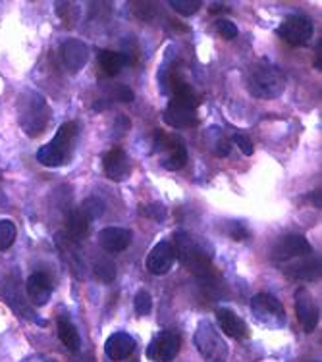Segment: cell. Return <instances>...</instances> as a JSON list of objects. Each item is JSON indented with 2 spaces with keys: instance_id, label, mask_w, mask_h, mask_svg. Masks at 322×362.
I'll return each instance as SVG.
<instances>
[{
  "instance_id": "obj_27",
  "label": "cell",
  "mask_w": 322,
  "mask_h": 362,
  "mask_svg": "<svg viewBox=\"0 0 322 362\" xmlns=\"http://www.w3.org/2000/svg\"><path fill=\"white\" fill-rule=\"evenodd\" d=\"M170 6L180 16H193L203 6V2L201 0H170Z\"/></svg>"
},
{
  "instance_id": "obj_2",
  "label": "cell",
  "mask_w": 322,
  "mask_h": 362,
  "mask_svg": "<svg viewBox=\"0 0 322 362\" xmlns=\"http://www.w3.org/2000/svg\"><path fill=\"white\" fill-rule=\"evenodd\" d=\"M247 89L255 98H272L280 97L286 89V76L280 68H276L274 64L259 62L249 68L247 71Z\"/></svg>"
},
{
  "instance_id": "obj_13",
  "label": "cell",
  "mask_w": 322,
  "mask_h": 362,
  "mask_svg": "<svg viewBox=\"0 0 322 362\" xmlns=\"http://www.w3.org/2000/svg\"><path fill=\"white\" fill-rule=\"evenodd\" d=\"M197 108L185 105V103H180V100H170L166 110L162 114V119L164 124H168L170 127L174 129H185V127H193L197 124Z\"/></svg>"
},
{
  "instance_id": "obj_19",
  "label": "cell",
  "mask_w": 322,
  "mask_h": 362,
  "mask_svg": "<svg viewBox=\"0 0 322 362\" xmlns=\"http://www.w3.org/2000/svg\"><path fill=\"white\" fill-rule=\"evenodd\" d=\"M60 54H62V60L66 64V68L74 74H77L79 70H84L85 64L89 60V54H87V47L84 42L77 41V39H70L62 45L60 49Z\"/></svg>"
},
{
  "instance_id": "obj_24",
  "label": "cell",
  "mask_w": 322,
  "mask_h": 362,
  "mask_svg": "<svg viewBox=\"0 0 322 362\" xmlns=\"http://www.w3.org/2000/svg\"><path fill=\"white\" fill-rule=\"evenodd\" d=\"M93 274L98 281L103 284H110L116 278V264H114L113 258L108 257H98L93 264Z\"/></svg>"
},
{
  "instance_id": "obj_32",
  "label": "cell",
  "mask_w": 322,
  "mask_h": 362,
  "mask_svg": "<svg viewBox=\"0 0 322 362\" xmlns=\"http://www.w3.org/2000/svg\"><path fill=\"white\" fill-rule=\"evenodd\" d=\"M230 235L234 237L236 241H243V239H247V237H249V231L246 230V226H243V223L234 222L230 228Z\"/></svg>"
},
{
  "instance_id": "obj_35",
  "label": "cell",
  "mask_w": 322,
  "mask_h": 362,
  "mask_svg": "<svg viewBox=\"0 0 322 362\" xmlns=\"http://www.w3.org/2000/svg\"><path fill=\"white\" fill-rule=\"evenodd\" d=\"M311 201H313V204H315V209H321V189L311 193Z\"/></svg>"
},
{
  "instance_id": "obj_17",
  "label": "cell",
  "mask_w": 322,
  "mask_h": 362,
  "mask_svg": "<svg viewBox=\"0 0 322 362\" xmlns=\"http://www.w3.org/2000/svg\"><path fill=\"white\" fill-rule=\"evenodd\" d=\"M132 243V231L124 228H105L98 231V245L106 252L126 251Z\"/></svg>"
},
{
  "instance_id": "obj_25",
  "label": "cell",
  "mask_w": 322,
  "mask_h": 362,
  "mask_svg": "<svg viewBox=\"0 0 322 362\" xmlns=\"http://www.w3.org/2000/svg\"><path fill=\"white\" fill-rule=\"evenodd\" d=\"M18 230L12 220H0V251H8L16 241Z\"/></svg>"
},
{
  "instance_id": "obj_36",
  "label": "cell",
  "mask_w": 322,
  "mask_h": 362,
  "mask_svg": "<svg viewBox=\"0 0 322 362\" xmlns=\"http://www.w3.org/2000/svg\"><path fill=\"white\" fill-rule=\"evenodd\" d=\"M209 10L212 12V14H214V12H222V10H228V8H224V4H212Z\"/></svg>"
},
{
  "instance_id": "obj_23",
  "label": "cell",
  "mask_w": 322,
  "mask_h": 362,
  "mask_svg": "<svg viewBox=\"0 0 322 362\" xmlns=\"http://www.w3.org/2000/svg\"><path fill=\"white\" fill-rule=\"evenodd\" d=\"M58 337L66 345V349H70L71 353H77L79 347H81V337L77 334L76 326L66 320V318L58 322Z\"/></svg>"
},
{
  "instance_id": "obj_4",
  "label": "cell",
  "mask_w": 322,
  "mask_h": 362,
  "mask_svg": "<svg viewBox=\"0 0 322 362\" xmlns=\"http://www.w3.org/2000/svg\"><path fill=\"white\" fill-rule=\"evenodd\" d=\"M20 126L29 137H37L45 132V127L49 124V106L45 103L41 95H37L33 90H28L20 98Z\"/></svg>"
},
{
  "instance_id": "obj_33",
  "label": "cell",
  "mask_w": 322,
  "mask_h": 362,
  "mask_svg": "<svg viewBox=\"0 0 322 362\" xmlns=\"http://www.w3.org/2000/svg\"><path fill=\"white\" fill-rule=\"evenodd\" d=\"M230 148H231L230 141L222 137V139L217 143V148H214V153H217V156H220V158H224V156H228V154H230Z\"/></svg>"
},
{
  "instance_id": "obj_6",
  "label": "cell",
  "mask_w": 322,
  "mask_h": 362,
  "mask_svg": "<svg viewBox=\"0 0 322 362\" xmlns=\"http://www.w3.org/2000/svg\"><path fill=\"white\" fill-rule=\"evenodd\" d=\"M253 318L265 327H284L286 326V310L282 303L268 293H259L251 299Z\"/></svg>"
},
{
  "instance_id": "obj_9",
  "label": "cell",
  "mask_w": 322,
  "mask_h": 362,
  "mask_svg": "<svg viewBox=\"0 0 322 362\" xmlns=\"http://www.w3.org/2000/svg\"><path fill=\"white\" fill-rule=\"evenodd\" d=\"M182 347V337L176 332H161V334L154 337L153 341L149 343L147 355L149 361L153 362H172L180 353Z\"/></svg>"
},
{
  "instance_id": "obj_5",
  "label": "cell",
  "mask_w": 322,
  "mask_h": 362,
  "mask_svg": "<svg viewBox=\"0 0 322 362\" xmlns=\"http://www.w3.org/2000/svg\"><path fill=\"white\" fill-rule=\"evenodd\" d=\"M199 353L203 355L205 361L209 362H224L228 356V345L218 334L217 327L210 320H201L197 326L195 337H193Z\"/></svg>"
},
{
  "instance_id": "obj_34",
  "label": "cell",
  "mask_w": 322,
  "mask_h": 362,
  "mask_svg": "<svg viewBox=\"0 0 322 362\" xmlns=\"http://www.w3.org/2000/svg\"><path fill=\"white\" fill-rule=\"evenodd\" d=\"M116 98L122 100V103H132L133 93L127 89V87H118V89H116Z\"/></svg>"
},
{
  "instance_id": "obj_21",
  "label": "cell",
  "mask_w": 322,
  "mask_h": 362,
  "mask_svg": "<svg viewBox=\"0 0 322 362\" xmlns=\"http://www.w3.org/2000/svg\"><path fill=\"white\" fill-rule=\"evenodd\" d=\"M89 235V220L81 210H74L68 214V222H66V237L79 243L81 239Z\"/></svg>"
},
{
  "instance_id": "obj_7",
  "label": "cell",
  "mask_w": 322,
  "mask_h": 362,
  "mask_svg": "<svg viewBox=\"0 0 322 362\" xmlns=\"http://www.w3.org/2000/svg\"><path fill=\"white\" fill-rule=\"evenodd\" d=\"M313 33H315L313 21L303 14L287 16L286 20L280 23V28H278V35L282 37V41H286L292 47L307 45L313 39Z\"/></svg>"
},
{
  "instance_id": "obj_11",
  "label": "cell",
  "mask_w": 322,
  "mask_h": 362,
  "mask_svg": "<svg viewBox=\"0 0 322 362\" xmlns=\"http://www.w3.org/2000/svg\"><path fill=\"white\" fill-rule=\"evenodd\" d=\"M176 262V251L172 241H161L151 249L147 255L145 266L153 276H164L172 270V266Z\"/></svg>"
},
{
  "instance_id": "obj_15",
  "label": "cell",
  "mask_w": 322,
  "mask_h": 362,
  "mask_svg": "<svg viewBox=\"0 0 322 362\" xmlns=\"http://www.w3.org/2000/svg\"><path fill=\"white\" fill-rule=\"evenodd\" d=\"M25 289H28L31 303L37 305V307H45L52 297V281L42 272H35V274L29 276L28 281H25Z\"/></svg>"
},
{
  "instance_id": "obj_3",
  "label": "cell",
  "mask_w": 322,
  "mask_h": 362,
  "mask_svg": "<svg viewBox=\"0 0 322 362\" xmlns=\"http://www.w3.org/2000/svg\"><path fill=\"white\" fill-rule=\"evenodd\" d=\"M77 133H79V127H77L76 122L62 124L58 127L57 135L37 151V162L47 168H57L66 164L70 160L71 153H74V143L77 139Z\"/></svg>"
},
{
  "instance_id": "obj_26",
  "label": "cell",
  "mask_w": 322,
  "mask_h": 362,
  "mask_svg": "<svg viewBox=\"0 0 322 362\" xmlns=\"http://www.w3.org/2000/svg\"><path fill=\"white\" fill-rule=\"evenodd\" d=\"M81 212H84L87 220L91 222V220H97L105 214V202L98 201L97 197H89V199H85L84 204H81Z\"/></svg>"
},
{
  "instance_id": "obj_1",
  "label": "cell",
  "mask_w": 322,
  "mask_h": 362,
  "mask_svg": "<svg viewBox=\"0 0 322 362\" xmlns=\"http://www.w3.org/2000/svg\"><path fill=\"white\" fill-rule=\"evenodd\" d=\"M174 251L176 258H180L191 274H195L199 279L209 281L214 276V268H212V255L205 251L203 247H199L195 239L188 233V231H176L174 233Z\"/></svg>"
},
{
  "instance_id": "obj_12",
  "label": "cell",
  "mask_w": 322,
  "mask_h": 362,
  "mask_svg": "<svg viewBox=\"0 0 322 362\" xmlns=\"http://www.w3.org/2000/svg\"><path fill=\"white\" fill-rule=\"evenodd\" d=\"M295 314H297V320L305 329V334H313L318 324V313L315 308V300L305 287H299L295 291Z\"/></svg>"
},
{
  "instance_id": "obj_28",
  "label": "cell",
  "mask_w": 322,
  "mask_h": 362,
  "mask_svg": "<svg viewBox=\"0 0 322 362\" xmlns=\"http://www.w3.org/2000/svg\"><path fill=\"white\" fill-rule=\"evenodd\" d=\"M133 307H135V313L139 316H147L151 313V308H153V299H151L149 291H145V289L137 291L135 299H133Z\"/></svg>"
},
{
  "instance_id": "obj_31",
  "label": "cell",
  "mask_w": 322,
  "mask_h": 362,
  "mask_svg": "<svg viewBox=\"0 0 322 362\" xmlns=\"http://www.w3.org/2000/svg\"><path fill=\"white\" fill-rule=\"evenodd\" d=\"M234 143L239 146V151H241V153L247 154V156H251L253 143L247 135H243V133H234Z\"/></svg>"
},
{
  "instance_id": "obj_16",
  "label": "cell",
  "mask_w": 322,
  "mask_h": 362,
  "mask_svg": "<svg viewBox=\"0 0 322 362\" xmlns=\"http://www.w3.org/2000/svg\"><path fill=\"white\" fill-rule=\"evenodd\" d=\"M217 320L218 324H220V327H222V332H224L228 337H234V339H238V341L249 337V327H247V324L241 320L231 308H218Z\"/></svg>"
},
{
  "instance_id": "obj_14",
  "label": "cell",
  "mask_w": 322,
  "mask_h": 362,
  "mask_svg": "<svg viewBox=\"0 0 322 362\" xmlns=\"http://www.w3.org/2000/svg\"><path fill=\"white\" fill-rule=\"evenodd\" d=\"M103 168H105L106 177L113 181H126L132 174V162L118 146L103 156Z\"/></svg>"
},
{
  "instance_id": "obj_8",
  "label": "cell",
  "mask_w": 322,
  "mask_h": 362,
  "mask_svg": "<svg viewBox=\"0 0 322 362\" xmlns=\"http://www.w3.org/2000/svg\"><path fill=\"white\" fill-rule=\"evenodd\" d=\"M154 151H166V156H162L161 166L168 172H178L188 164V151L178 137L174 135H164L162 132L156 133L154 141Z\"/></svg>"
},
{
  "instance_id": "obj_10",
  "label": "cell",
  "mask_w": 322,
  "mask_h": 362,
  "mask_svg": "<svg viewBox=\"0 0 322 362\" xmlns=\"http://www.w3.org/2000/svg\"><path fill=\"white\" fill-rule=\"evenodd\" d=\"M311 251H313V247L303 235H284L272 247L270 258L276 262H282V260H289V258L307 257L311 255Z\"/></svg>"
},
{
  "instance_id": "obj_20",
  "label": "cell",
  "mask_w": 322,
  "mask_h": 362,
  "mask_svg": "<svg viewBox=\"0 0 322 362\" xmlns=\"http://www.w3.org/2000/svg\"><path fill=\"white\" fill-rule=\"evenodd\" d=\"M286 276L294 279H303V281H311V279L321 278V257H305V260H299L295 264H289L286 268Z\"/></svg>"
},
{
  "instance_id": "obj_30",
  "label": "cell",
  "mask_w": 322,
  "mask_h": 362,
  "mask_svg": "<svg viewBox=\"0 0 322 362\" xmlns=\"http://www.w3.org/2000/svg\"><path fill=\"white\" fill-rule=\"evenodd\" d=\"M217 31L218 35L226 39V41H231V39H236L238 37V28H236V23H231L228 20H220L217 21Z\"/></svg>"
},
{
  "instance_id": "obj_29",
  "label": "cell",
  "mask_w": 322,
  "mask_h": 362,
  "mask_svg": "<svg viewBox=\"0 0 322 362\" xmlns=\"http://www.w3.org/2000/svg\"><path fill=\"white\" fill-rule=\"evenodd\" d=\"M132 10H133V14L143 21L151 20V18L154 16V12H156V8H154L153 2H133Z\"/></svg>"
},
{
  "instance_id": "obj_22",
  "label": "cell",
  "mask_w": 322,
  "mask_h": 362,
  "mask_svg": "<svg viewBox=\"0 0 322 362\" xmlns=\"http://www.w3.org/2000/svg\"><path fill=\"white\" fill-rule=\"evenodd\" d=\"M98 66H100V70L105 71L106 76L114 77V76H118L120 71L126 68L127 62L122 52L105 49L98 52Z\"/></svg>"
},
{
  "instance_id": "obj_18",
  "label": "cell",
  "mask_w": 322,
  "mask_h": 362,
  "mask_svg": "<svg viewBox=\"0 0 322 362\" xmlns=\"http://www.w3.org/2000/svg\"><path fill=\"white\" fill-rule=\"evenodd\" d=\"M133 351H135V339L126 332L113 334L105 343V353L110 361H126Z\"/></svg>"
}]
</instances>
